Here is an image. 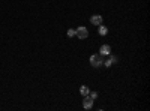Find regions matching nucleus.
Masks as SVG:
<instances>
[{
	"instance_id": "1",
	"label": "nucleus",
	"mask_w": 150,
	"mask_h": 111,
	"mask_svg": "<svg viewBox=\"0 0 150 111\" xmlns=\"http://www.w3.org/2000/svg\"><path fill=\"white\" fill-rule=\"evenodd\" d=\"M90 63H92V66H95V68L102 66V65H104V57H102L101 54H95V56L90 57Z\"/></svg>"
},
{
	"instance_id": "2",
	"label": "nucleus",
	"mask_w": 150,
	"mask_h": 111,
	"mask_svg": "<svg viewBox=\"0 0 150 111\" xmlns=\"http://www.w3.org/2000/svg\"><path fill=\"white\" fill-rule=\"evenodd\" d=\"M75 36H77L78 39H86L87 36H89V30L81 26V27H78V29H75Z\"/></svg>"
},
{
	"instance_id": "3",
	"label": "nucleus",
	"mask_w": 150,
	"mask_h": 111,
	"mask_svg": "<svg viewBox=\"0 0 150 111\" xmlns=\"http://www.w3.org/2000/svg\"><path fill=\"white\" fill-rule=\"evenodd\" d=\"M93 102H95V99L87 95V96L84 98V101H83V107H84L86 110H90V108L93 107Z\"/></svg>"
},
{
	"instance_id": "4",
	"label": "nucleus",
	"mask_w": 150,
	"mask_h": 111,
	"mask_svg": "<svg viewBox=\"0 0 150 111\" xmlns=\"http://www.w3.org/2000/svg\"><path fill=\"white\" fill-rule=\"evenodd\" d=\"M90 23L93 24V26H101L102 24V17L101 15H93V17H90Z\"/></svg>"
},
{
	"instance_id": "5",
	"label": "nucleus",
	"mask_w": 150,
	"mask_h": 111,
	"mask_svg": "<svg viewBox=\"0 0 150 111\" xmlns=\"http://www.w3.org/2000/svg\"><path fill=\"white\" fill-rule=\"evenodd\" d=\"M99 53H101V56H110L111 54V47L110 45H102Z\"/></svg>"
},
{
	"instance_id": "6",
	"label": "nucleus",
	"mask_w": 150,
	"mask_h": 111,
	"mask_svg": "<svg viewBox=\"0 0 150 111\" xmlns=\"http://www.w3.org/2000/svg\"><path fill=\"white\" fill-rule=\"evenodd\" d=\"M112 63H117V57H114V56L110 54V59H108L107 62H104V65H105V68H110Z\"/></svg>"
},
{
	"instance_id": "7",
	"label": "nucleus",
	"mask_w": 150,
	"mask_h": 111,
	"mask_svg": "<svg viewBox=\"0 0 150 111\" xmlns=\"http://www.w3.org/2000/svg\"><path fill=\"white\" fill-rule=\"evenodd\" d=\"M80 93L83 95V96H87L90 93V90H89V87H87V86H81L80 87Z\"/></svg>"
},
{
	"instance_id": "8",
	"label": "nucleus",
	"mask_w": 150,
	"mask_h": 111,
	"mask_svg": "<svg viewBox=\"0 0 150 111\" xmlns=\"http://www.w3.org/2000/svg\"><path fill=\"white\" fill-rule=\"evenodd\" d=\"M107 33H108V29H107L105 26H99V35L104 36V35H107Z\"/></svg>"
},
{
	"instance_id": "9",
	"label": "nucleus",
	"mask_w": 150,
	"mask_h": 111,
	"mask_svg": "<svg viewBox=\"0 0 150 111\" xmlns=\"http://www.w3.org/2000/svg\"><path fill=\"white\" fill-rule=\"evenodd\" d=\"M68 36H69V38H72V36H75V30H74V29L68 30Z\"/></svg>"
},
{
	"instance_id": "10",
	"label": "nucleus",
	"mask_w": 150,
	"mask_h": 111,
	"mask_svg": "<svg viewBox=\"0 0 150 111\" xmlns=\"http://www.w3.org/2000/svg\"><path fill=\"white\" fill-rule=\"evenodd\" d=\"M89 96L93 98V99H96V98H98V93H96V92H92V93H89Z\"/></svg>"
}]
</instances>
